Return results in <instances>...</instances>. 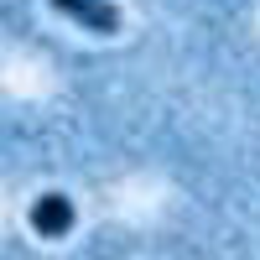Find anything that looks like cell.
I'll list each match as a JSON object with an SVG mask.
<instances>
[{
  "mask_svg": "<svg viewBox=\"0 0 260 260\" xmlns=\"http://www.w3.org/2000/svg\"><path fill=\"white\" fill-rule=\"evenodd\" d=\"M52 11L78 21V26L94 31V37H115L120 31V11L110 6V0H52Z\"/></svg>",
  "mask_w": 260,
  "mask_h": 260,
  "instance_id": "cell-1",
  "label": "cell"
},
{
  "mask_svg": "<svg viewBox=\"0 0 260 260\" xmlns=\"http://www.w3.org/2000/svg\"><path fill=\"white\" fill-rule=\"evenodd\" d=\"M26 224L42 234V240H62V234L73 229V198H62V192H42V198L31 203Z\"/></svg>",
  "mask_w": 260,
  "mask_h": 260,
  "instance_id": "cell-2",
  "label": "cell"
}]
</instances>
